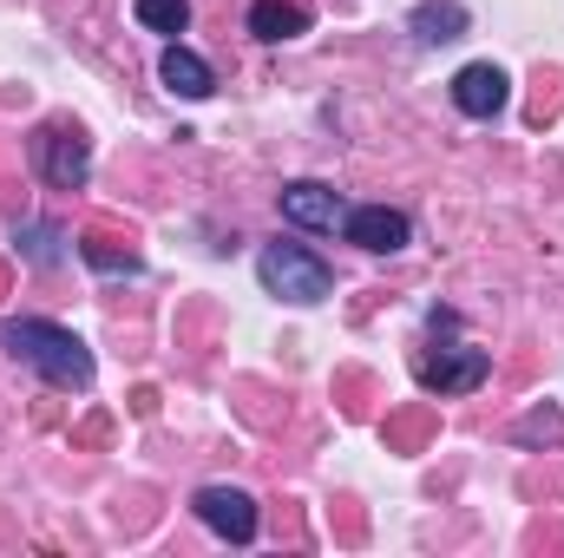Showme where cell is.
Masks as SVG:
<instances>
[{"label":"cell","instance_id":"5bb4252c","mask_svg":"<svg viewBox=\"0 0 564 558\" xmlns=\"http://www.w3.org/2000/svg\"><path fill=\"white\" fill-rule=\"evenodd\" d=\"M519 440H564V415H545V408L525 415L519 420Z\"/></svg>","mask_w":564,"mask_h":558},{"label":"cell","instance_id":"277c9868","mask_svg":"<svg viewBox=\"0 0 564 558\" xmlns=\"http://www.w3.org/2000/svg\"><path fill=\"white\" fill-rule=\"evenodd\" d=\"M33 164H40V178H46L53 191H79L86 171H93V151H86V139H79L73 126H46V132L33 139Z\"/></svg>","mask_w":564,"mask_h":558},{"label":"cell","instance_id":"7a4b0ae2","mask_svg":"<svg viewBox=\"0 0 564 558\" xmlns=\"http://www.w3.org/2000/svg\"><path fill=\"white\" fill-rule=\"evenodd\" d=\"M257 277H263V289L282 296V302H322V296L335 289V270H328L315 250H302V244H263Z\"/></svg>","mask_w":564,"mask_h":558},{"label":"cell","instance_id":"8fae6325","mask_svg":"<svg viewBox=\"0 0 564 558\" xmlns=\"http://www.w3.org/2000/svg\"><path fill=\"white\" fill-rule=\"evenodd\" d=\"M250 33L257 40H295V33H308V13L295 0H257L250 7Z\"/></svg>","mask_w":564,"mask_h":558},{"label":"cell","instance_id":"ba28073f","mask_svg":"<svg viewBox=\"0 0 564 558\" xmlns=\"http://www.w3.org/2000/svg\"><path fill=\"white\" fill-rule=\"evenodd\" d=\"M506 93H512V79H506L492 60H473V66L453 73V106H459L466 119H492V112H506Z\"/></svg>","mask_w":564,"mask_h":558},{"label":"cell","instance_id":"9a60e30c","mask_svg":"<svg viewBox=\"0 0 564 558\" xmlns=\"http://www.w3.org/2000/svg\"><path fill=\"white\" fill-rule=\"evenodd\" d=\"M53 244H59L53 230H40V224L26 230V257H33V264H59V250H53Z\"/></svg>","mask_w":564,"mask_h":558},{"label":"cell","instance_id":"8992f818","mask_svg":"<svg viewBox=\"0 0 564 558\" xmlns=\"http://www.w3.org/2000/svg\"><path fill=\"white\" fill-rule=\"evenodd\" d=\"M341 237L361 244V250H375V257H388V250H408L414 224H408V211H388V204H348Z\"/></svg>","mask_w":564,"mask_h":558},{"label":"cell","instance_id":"3957f363","mask_svg":"<svg viewBox=\"0 0 564 558\" xmlns=\"http://www.w3.org/2000/svg\"><path fill=\"white\" fill-rule=\"evenodd\" d=\"M414 375H421L426 395H473V388L492 375V355H486V348H473V342H453V348H426Z\"/></svg>","mask_w":564,"mask_h":558},{"label":"cell","instance_id":"5b68a950","mask_svg":"<svg viewBox=\"0 0 564 558\" xmlns=\"http://www.w3.org/2000/svg\"><path fill=\"white\" fill-rule=\"evenodd\" d=\"M191 513H197L217 539H230V546H250V539H257V500L237 493V486H204V493L191 500Z\"/></svg>","mask_w":564,"mask_h":558},{"label":"cell","instance_id":"6da1fadb","mask_svg":"<svg viewBox=\"0 0 564 558\" xmlns=\"http://www.w3.org/2000/svg\"><path fill=\"white\" fill-rule=\"evenodd\" d=\"M0 348L13 362H26L33 375H46L53 388H86L93 382V348L73 329H59V322H40V315L0 322Z\"/></svg>","mask_w":564,"mask_h":558},{"label":"cell","instance_id":"4fadbf2b","mask_svg":"<svg viewBox=\"0 0 564 558\" xmlns=\"http://www.w3.org/2000/svg\"><path fill=\"white\" fill-rule=\"evenodd\" d=\"M79 257H86L93 270H112V277H132V270H139V257H119V250H106L99 237H86V244H79Z\"/></svg>","mask_w":564,"mask_h":558},{"label":"cell","instance_id":"52a82bcc","mask_svg":"<svg viewBox=\"0 0 564 558\" xmlns=\"http://www.w3.org/2000/svg\"><path fill=\"white\" fill-rule=\"evenodd\" d=\"M276 204H282V217H289V224H302V230H341V217H348L341 191H328V184H315V178L282 184Z\"/></svg>","mask_w":564,"mask_h":558},{"label":"cell","instance_id":"30bf717a","mask_svg":"<svg viewBox=\"0 0 564 558\" xmlns=\"http://www.w3.org/2000/svg\"><path fill=\"white\" fill-rule=\"evenodd\" d=\"M408 26H414V40H421V46H446V40H459V33H466V7H459V0H421Z\"/></svg>","mask_w":564,"mask_h":558},{"label":"cell","instance_id":"7c38bea8","mask_svg":"<svg viewBox=\"0 0 564 558\" xmlns=\"http://www.w3.org/2000/svg\"><path fill=\"white\" fill-rule=\"evenodd\" d=\"M132 13L151 33H184L191 26V0H132Z\"/></svg>","mask_w":564,"mask_h":558},{"label":"cell","instance_id":"9c48e42d","mask_svg":"<svg viewBox=\"0 0 564 558\" xmlns=\"http://www.w3.org/2000/svg\"><path fill=\"white\" fill-rule=\"evenodd\" d=\"M158 79H164L177 99H210V93H217V73H210V66H204L191 46H177V40L164 46V60H158Z\"/></svg>","mask_w":564,"mask_h":558}]
</instances>
